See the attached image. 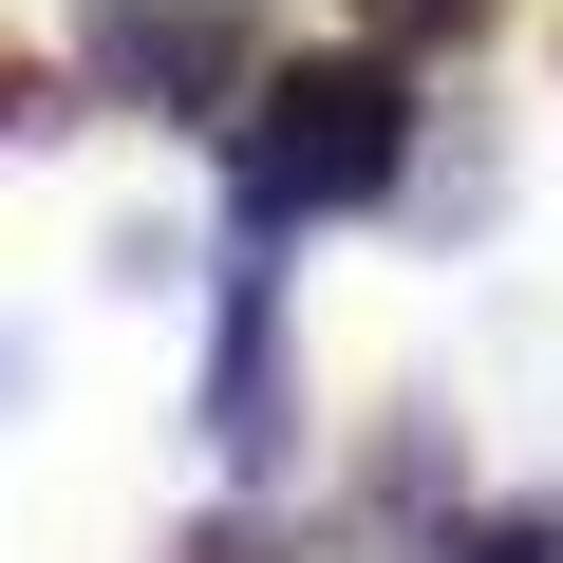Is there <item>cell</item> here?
<instances>
[{
    "label": "cell",
    "instance_id": "obj_7",
    "mask_svg": "<svg viewBox=\"0 0 563 563\" xmlns=\"http://www.w3.org/2000/svg\"><path fill=\"white\" fill-rule=\"evenodd\" d=\"M169 563H282V544H263V526H188Z\"/></svg>",
    "mask_w": 563,
    "mask_h": 563
},
{
    "label": "cell",
    "instance_id": "obj_1",
    "mask_svg": "<svg viewBox=\"0 0 563 563\" xmlns=\"http://www.w3.org/2000/svg\"><path fill=\"white\" fill-rule=\"evenodd\" d=\"M395 169H413V76H395V38H376V57H263L244 113H225V207H244V225H339V207H376Z\"/></svg>",
    "mask_w": 563,
    "mask_h": 563
},
{
    "label": "cell",
    "instance_id": "obj_5",
    "mask_svg": "<svg viewBox=\"0 0 563 563\" xmlns=\"http://www.w3.org/2000/svg\"><path fill=\"white\" fill-rule=\"evenodd\" d=\"M357 20H376L395 57H451V38H488V20H507V0H357Z\"/></svg>",
    "mask_w": 563,
    "mask_h": 563
},
{
    "label": "cell",
    "instance_id": "obj_4",
    "mask_svg": "<svg viewBox=\"0 0 563 563\" xmlns=\"http://www.w3.org/2000/svg\"><path fill=\"white\" fill-rule=\"evenodd\" d=\"M432 563H563V488H507V507H451Z\"/></svg>",
    "mask_w": 563,
    "mask_h": 563
},
{
    "label": "cell",
    "instance_id": "obj_3",
    "mask_svg": "<svg viewBox=\"0 0 563 563\" xmlns=\"http://www.w3.org/2000/svg\"><path fill=\"white\" fill-rule=\"evenodd\" d=\"M207 451L225 470H282V451H301V339H282V282L263 263L225 282V320H207Z\"/></svg>",
    "mask_w": 563,
    "mask_h": 563
},
{
    "label": "cell",
    "instance_id": "obj_2",
    "mask_svg": "<svg viewBox=\"0 0 563 563\" xmlns=\"http://www.w3.org/2000/svg\"><path fill=\"white\" fill-rule=\"evenodd\" d=\"M113 113H244V76H263V0H113L95 20V57H76Z\"/></svg>",
    "mask_w": 563,
    "mask_h": 563
},
{
    "label": "cell",
    "instance_id": "obj_6",
    "mask_svg": "<svg viewBox=\"0 0 563 563\" xmlns=\"http://www.w3.org/2000/svg\"><path fill=\"white\" fill-rule=\"evenodd\" d=\"M57 113H76V76H57L38 38H0V151H20V132H57Z\"/></svg>",
    "mask_w": 563,
    "mask_h": 563
}]
</instances>
